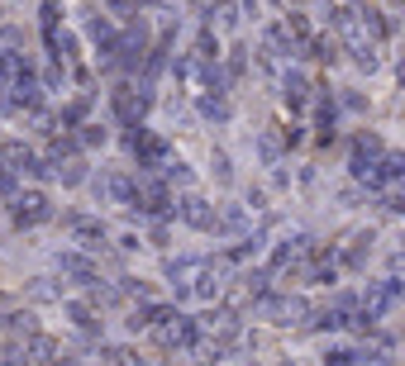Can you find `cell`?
<instances>
[{
    "label": "cell",
    "instance_id": "obj_1",
    "mask_svg": "<svg viewBox=\"0 0 405 366\" xmlns=\"http://www.w3.org/2000/svg\"><path fill=\"white\" fill-rule=\"evenodd\" d=\"M14 205H19V209H14V224H19V228H29V224H43V219L53 214V209H48V195H38V190L19 195Z\"/></svg>",
    "mask_w": 405,
    "mask_h": 366
},
{
    "label": "cell",
    "instance_id": "obj_2",
    "mask_svg": "<svg viewBox=\"0 0 405 366\" xmlns=\"http://www.w3.org/2000/svg\"><path fill=\"white\" fill-rule=\"evenodd\" d=\"M182 219H186L191 228H214V224H219V219H214V209L205 205L201 195H186V200H182Z\"/></svg>",
    "mask_w": 405,
    "mask_h": 366
},
{
    "label": "cell",
    "instance_id": "obj_3",
    "mask_svg": "<svg viewBox=\"0 0 405 366\" xmlns=\"http://www.w3.org/2000/svg\"><path fill=\"white\" fill-rule=\"evenodd\" d=\"M114 109H119L124 119H134V114L148 109V95H134V86H119V91H114Z\"/></svg>",
    "mask_w": 405,
    "mask_h": 366
},
{
    "label": "cell",
    "instance_id": "obj_4",
    "mask_svg": "<svg viewBox=\"0 0 405 366\" xmlns=\"http://www.w3.org/2000/svg\"><path fill=\"white\" fill-rule=\"evenodd\" d=\"M62 272H67V276H77L82 285H91V280H96V272H91V262H86L82 252H67V257H62Z\"/></svg>",
    "mask_w": 405,
    "mask_h": 366
},
{
    "label": "cell",
    "instance_id": "obj_5",
    "mask_svg": "<svg viewBox=\"0 0 405 366\" xmlns=\"http://www.w3.org/2000/svg\"><path fill=\"white\" fill-rule=\"evenodd\" d=\"M77 238H82V248H101L105 228H101V224H82V219H77Z\"/></svg>",
    "mask_w": 405,
    "mask_h": 366
},
{
    "label": "cell",
    "instance_id": "obj_6",
    "mask_svg": "<svg viewBox=\"0 0 405 366\" xmlns=\"http://www.w3.org/2000/svg\"><path fill=\"white\" fill-rule=\"evenodd\" d=\"M219 285H224V280H219V272H214V267H201V285H196V295H201V300H210V295H219Z\"/></svg>",
    "mask_w": 405,
    "mask_h": 366
},
{
    "label": "cell",
    "instance_id": "obj_7",
    "mask_svg": "<svg viewBox=\"0 0 405 366\" xmlns=\"http://www.w3.org/2000/svg\"><path fill=\"white\" fill-rule=\"evenodd\" d=\"M5 328H10V333H34V314H10Z\"/></svg>",
    "mask_w": 405,
    "mask_h": 366
},
{
    "label": "cell",
    "instance_id": "obj_8",
    "mask_svg": "<svg viewBox=\"0 0 405 366\" xmlns=\"http://www.w3.org/2000/svg\"><path fill=\"white\" fill-rule=\"evenodd\" d=\"M67 314H72V319H77L82 328H96V314H91L86 304H67Z\"/></svg>",
    "mask_w": 405,
    "mask_h": 366
},
{
    "label": "cell",
    "instance_id": "obj_9",
    "mask_svg": "<svg viewBox=\"0 0 405 366\" xmlns=\"http://www.w3.org/2000/svg\"><path fill=\"white\" fill-rule=\"evenodd\" d=\"M53 352H58V343H53V338H34V357H38V362H48Z\"/></svg>",
    "mask_w": 405,
    "mask_h": 366
},
{
    "label": "cell",
    "instance_id": "obj_10",
    "mask_svg": "<svg viewBox=\"0 0 405 366\" xmlns=\"http://www.w3.org/2000/svg\"><path fill=\"white\" fill-rule=\"evenodd\" d=\"M58 177H62L67 185H77V181H82V162H67V167H58Z\"/></svg>",
    "mask_w": 405,
    "mask_h": 366
},
{
    "label": "cell",
    "instance_id": "obj_11",
    "mask_svg": "<svg viewBox=\"0 0 405 366\" xmlns=\"http://www.w3.org/2000/svg\"><path fill=\"white\" fill-rule=\"evenodd\" d=\"M82 143H105V129H96V124H86V133H82Z\"/></svg>",
    "mask_w": 405,
    "mask_h": 366
},
{
    "label": "cell",
    "instance_id": "obj_12",
    "mask_svg": "<svg viewBox=\"0 0 405 366\" xmlns=\"http://www.w3.org/2000/svg\"><path fill=\"white\" fill-rule=\"evenodd\" d=\"M34 295H38V300H53V295H58V290H53V285H48V280H34Z\"/></svg>",
    "mask_w": 405,
    "mask_h": 366
},
{
    "label": "cell",
    "instance_id": "obj_13",
    "mask_svg": "<svg viewBox=\"0 0 405 366\" xmlns=\"http://www.w3.org/2000/svg\"><path fill=\"white\" fill-rule=\"evenodd\" d=\"M10 190H14V177H10V172H0V195H10Z\"/></svg>",
    "mask_w": 405,
    "mask_h": 366
},
{
    "label": "cell",
    "instance_id": "obj_14",
    "mask_svg": "<svg viewBox=\"0 0 405 366\" xmlns=\"http://www.w3.org/2000/svg\"><path fill=\"white\" fill-rule=\"evenodd\" d=\"M391 209H405V190H396V200H391Z\"/></svg>",
    "mask_w": 405,
    "mask_h": 366
},
{
    "label": "cell",
    "instance_id": "obj_15",
    "mask_svg": "<svg viewBox=\"0 0 405 366\" xmlns=\"http://www.w3.org/2000/svg\"><path fill=\"white\" fill-rule=\"evenodd\" d=\"M124 366H143V362H124Z\"/></svg>",
    "mask_w": 405,
    "mask_h": 366
}]
</instances>
